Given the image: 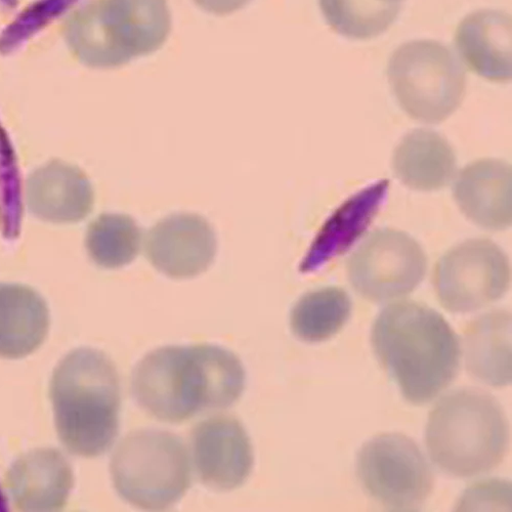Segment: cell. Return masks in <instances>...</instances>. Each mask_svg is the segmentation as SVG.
<instances>
[{
  "label": "cell",
  "mask_w": 512,
  "mask_h": 512,
  "mask_svg": "<svg viewBox=\"0 0 512 512\" xmlns=\"http://www.w3.org/2000/svg\"><path fill=\"white\" fill-rule=\"evenodd\" d=\"M245 381L239 358L222 347L169 346L153 351L137 365L132 392L151 416L180 423L233 406L243 395Z\"/></svg>",
  "instance_id": "obj_1"
},
{
  "label": "cell",
  "mask_w": 512,
  "mask_h": 512,
  "mask_svg": "<svg viewBox=\"0 0 512 512\" xmlns=\"http://www.w3.org/2000/svg\"><path fill=\"white\" fill-rule=\"evenodd\" d=\"M371 345L404 399L413 405L435 400L460 370L458 335L439 312L414 301L392 303L379 313Z\"/></svg>",
  "instance_id": "obj_2"
},
{
  "label": "cell",
  "mask_w": 512,
  "mask_h": 512,
  "mask_svg": "<svg viewBox=\"0 0 512 512\" xmlns=\"http://www.w3.org/2000/svg\"><path fill=\"white\" fill-rule=\"evenodd\" d=\"M59 439L72 454H105L119 433L121 390L113 362L102 352L81 348L65 356L51 380Z\"/></svg>",
  "instance_id": "obj_3"
},
{
  "label": "cell",
  "mask_w": 512,
  "mask_h": 512,
  "mask_svg": "<svg viewBox=\"0 0 512 512\" xmlns=\"http://www.w3.org/2000/svg\"><path fill=\"white\" fill-rule=\"evenodd\" d=\"M509 430L506 415L490 394L471 388L442 397L430 413L425 445L439 471L455 479L486 475L503 460Z\"/></svg>",
  "instance_id": "obj_4"
},
{
  "label": "cell",
  "mask_w": 512,
  "mask_h": 512,
  "mask_svg": "<svg viewBox=\"0 0 512 512\" xmlns=\"http://www.w3.org/2000/svg\"><path fill=\"white\" fill-rule=\"evenodd\" d=\"M172 25L166 0H94L68 18L65 37L80 63L113 69L160 50Z\"/></svg>",
  "instance_id": "obj_5"
},
{
  "label": "cell",
  "mask_w": 512,
  "mask_h": 512,
  "mask_svg": "<svg viewBox=\"0 0 512 512\" xmlns=\"http://www.w3.org/2000/svg\"><path fill=\"white\" fill-rule=\"evenodd\" d=\"M110 473L124 501L145 510H163L180 501L190 487V453L178 436L140 431L119 443Z\"/></svg>",
  "instance_id": "obj_6"
},
{
  "label": "cell",
  "mask_w": 512,
  "mask_h": 512,
  "mask_svg": "<svg viewBox=\"0 0 512 512\" xmlns=\"http://www.w3.org/2000/svg\"><path fill=\"white\" fill-rule=\"evenodd\" d=\"M388 77L401 108L422 123L446 120L465 95L462 63L434 40H414L398 48L390 59Z\"/></svg>",
  "instance_id": "obj_7"
},
{
  "label": "cell",
  "mask_w": 512,
  "mask_h": 512,
  "mask_svg": "<svg viewBox=\"0 0 512 512\" xmlns=\"http://www.w3.org/2000/svg\"><path fill=\"white\" fill-rule=\"evenodd\" d=\"M356 469L364 491L392 511L420 509L434 489L431 464L405 435L382 434L366 442Z\"/></svg>",
  "instance_id": "obj_8"
},
{
  "label": "cell",
  "mask_w": 512,
  "mask_h": 512,
  "mask_svg": "<svg viewBox=\"0 0 512 512\" xmlns=\"http://www.w3.org/2000/svg\"><path fill=\"white\" fill-rule=\"evenodd\" d=\"M510 278L505 252L489 239L475 238L442 256L434 272V285L445 310L467 314L498 302L507 292Z\"/></svg>",
  "instance_id": "obj_9"
},
{
  "label": "cell",
  "mask_w": 512,
  "mask_h": 512,
  "mask_svg": "<svg viewBox=\"0 0 512 512\" xmlns=\"http://www.w3.org/2000/svg\"><path fill=\"white\" fill-rule=\"evenodd\" d=\"M351 285L365 300L383 304L412 293L428 271L420 244L405 232L379 229L369 234L347 264Z\"/></svg>",
  "instance_id": "obj_10"
},
{
  "label": "cell",
  "mask_w": 512,
  "mask_h": 512,
  "mask_svg": "<svg viewBox=\"0 0 512 512\" xmlns=\"http://www.w3.org/2000/svg\"><path fill=\"white\" fill-rule=\"evenodd\" d=\"M192 456L200 481L228 492L240 488L253 468V449L243 425L234 417L201 421L192 433Z\"/></svg>",
  "instance_id": "obj_11"
},
{
  "label": "cell",
  "mask_w": 512,
  "mask_h": 512,
  "mask_svg": "<svg viewBox=\"0 0 512 512\" xmlns=\"http://www.w3.org/2000/svg\"><path fill=\"white\" fill-rule=\"evenodd\" d=\"M153 267L173 279L204 273L217 254V236L208 222L192 213H178L157 223L145 242Z\"/></svg>",
  "instance_id": "obj_12"
},
{
  "label": "cell",
  "mask_w": 512,
  "mask_h": 512,
  "mask_svg": "<svg viewBox=\"0 0 512 512\" xmlns=\"http://www.w3.org/2000/svg\"><path fill=\"white\" fill-rule=\"evenodd\" d=\"M27 208L38 220L56 225L77 224L93 211L95 192L82 170L53 160L34 170L25 189Z\"/></svg>",
  "instance_id": "obj_13"
},
{
  "label": "cell",
  "mask_w": 512,
  "mask_h": 512,
  "mask_svg": "<svg viewBox=\"0 0 512 512\" xmlns=\"http://www.w3.org/2000/svg\"><path fill=\"white\" fill-rule=\"evenodd\" d=\"M511 181L509 163L477 160L456 174L453 197L469 221L489 231H503L512 222Z\"/></svg>",
  "instance_id": "obj_14"
},
{
  "label": "cell",
  "mask_w": 512,
  "mask_h": 512,
  "mask_svg": "<svg viewBox=\"0 0 512 512\" xmlns=\"http://www.w3.org/2000/svg\"><path fill=\"white\" fill-rule=\"evenodd\" d=\"M6 483L18 509L58 511L66 506L74 479L71 465L61 452L38 449L13 463Z\"/></svg>",
  "instance_id": "obj_15"
},
{
  "label": "cell",
  "mask_w": 512,
  "mask_h": 512,
  "mask_svg": "<svg viewBox=\"0 0 512 512\" xmlns=\"http://www.w3.org/2000/svg\"><path fill=\"white\" fill-rule=\"evenodd\" d=\"M389 181L366 187L341 204L324 223L302 262L303 273L315 272L344 254L363 237L389 191Z\"/></svg>",
  "instance_id": "obj_16"
},
{
  "label": "cell",
  "mask_w": 512,
  "mask_h": 512,
  "mask_svg": "<svg viewBox=\"0 0 512 512\" xmlns=\"http://www.w3.org/2000/svg\"><path fill=\"white\" fill-rule=\"evenodd\" d=\"M455 45L479 76L495 82L511 79V18L506 13L481 10L467 16L457 28Z\"/></svg>",
  "instance_id": "obj_17"
},
{
  "label": "cell",
  "mask_w": 512,
  "mask_h": 512,
  "mask_svg": "<svg viewBox=\"0 0 512 512\" xmlns=\"http://www.w3.org/2000/svg\"><path fill=\"white\" fill-rule=\"evenodd\" d=\"M50 310L30 286L0 283V358L23 359L37 351L48 336Z\"/></svg>",
  "instance_id": "obj_18"
},
{
  "label": "cell",
  "mask_w": 512,
  "mask_h": 512,
  "mask_svg": "<svg viewBox=\"0 0 512 512\" xmlns=\"http://www.w3.org/2000/svg\"><path fill=\"white\" fill-rule=\"evenodd\" d=\"M392 166L399 181L412 190L433 192L447 187L457 174V159L439 133L418 128L396 147Z\"/></svg>",
  "instance_id": "obj_19"
},
{
  "label": "cell",
  "mask_w": 512,
  "mask_h": 512,
  "mask_svg": "<svg viewBox=\"0 0 512 512\" xmlns=\"http://www.w3.org/2000/svg\"><path fill=\"white\" fill-rule=\"evenodd\" d=\"M469 375L493 388L511 383V314L495 310L469 323L463 335Z\"/></svg>",
  "instance_id": "obj_20"
},
{
  "label": "cell",
  "mask_w": 512,
  "mask_h": 512,
  "mask_svg": "<svg viewBox=\"0 0 512 512\" xmlns=\"http://www.w3.org/2000/svg\"><path fill=\"white\" fill-rule=\"evenodd\" d=\"M353 302L343 288L328 286L303 295L290 313L293 334L305 343H323L343 329L351 319Z\"/></svg>",
  "instance_id": "obj_21"
},
{
  "label": "cell",
  "mask_w": 512,
  "mask_h": 512,
  "mask_svg": "<svg viewBox=\"0 0 512 512\" xmlns=\"http://www.w3.org/2000/svg\"><path fill=\"white\" fill-rule=\"evenodd\" d=\"M143 235L134 219L119 213H103L90 224L85 248L100 268L115 270L134 262Z\"/></svg>",
  "instance_id": "obj_22"
},
{
  "label": "cell",
  "mask_w": 512,
  "mask_h": 512,
  "mask_svg": "<svg viewBox=\"0 0 512 512\" xmlns=\"http://www.w3.org/2000/svg\"><path fill=\"white\" fill-rule=\"evenodd\" d=\"M320 7L335 32L350 39L367 40L394 24L401 4L386 0H320Z\"/></svg>",
  "instance_id": "obj_23"
},
{
  "label": "cell",
  "mask_w": 512,
  "mask_h": 512,
  "mask_svg": "<svg viewBox=\"0 0 512 512\" xmlns=\"http://www.w3.org/2000/svg\"><path fill=\"white\" fill-rule=\"evenodd\" d=\"M79 0H37L6 28L0 36V54L9 55Z\"/></svg>",
  "instance_id": "obj_24"
},
{
  "label": "cell",
  "mask_w": 512,
  "mask_h": 512,
  "mask_svg": "<svg viewBox=\"0 0 512 512\" xmlns=\"http://www.w3.org/2000/svg\"><path fill=\"white\" fill-rule=\"evenodd\" d=\"M511 487L501 480H490L468 488L460 499L457 510H492L510 508Z\"/></svg>",
  "instance_id": "obj_25"
},
{
  "label": "cell",
  "mask_w": 512,
  "mask_h": 512,
  "mask_svg": "<svg viewBox=\"0 0 512 512\" xmlns=\"http://www.w3.org/2000/svg\"><path fill=\"white\" fill-rule=\"evenodd\" d=\"M201 10L218 16L233 14L245 8L251 0H193Z\"/></svg>",
  "instance_id": "obj_26"
},
{
  "label": "cell",
  "mask_w": 512,
  "mask_h": 512,
  "mask_svg": "<svg viewBox=\"0 0 512 512\" xmlns=\"http://www.w3.org/2000/svg\"><path fill=\"white\" fill-rule=\"evenodd\" d=\"M0 3L11 10L18 6V0H0Z\"/></svg>",
  "instance_id": "obj_27"
},
{
  "label": "cell",
  "mask_w": 512,
  "mask_h": 512,
  "mask_svg": "<svg viewBox=\"0 0 512 512\" xmlns=\"http://www.w3.org/2000/svg\"><path fill=\"white\" fill-rule=\"evenodd\" d=\"M386 2L399 3V4H401V3H402V0H386Z\"/></svg>",
  "instance_id": "obj_28"
}]
</instances>
